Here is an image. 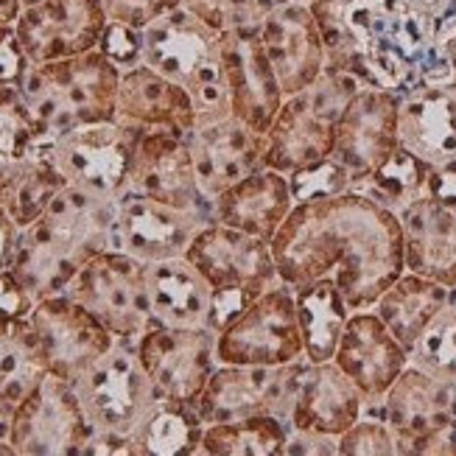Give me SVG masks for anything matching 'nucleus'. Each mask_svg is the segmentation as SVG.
I'll list each match as a JSON object with an SVG mask.
<instances>
[{
  "instance_id": "393cba45",
  "label": "nucleus",
  "mask_w": 456,
  "mask_h": 456,
  "mask_svg": "<svg viewBox=\"0 0 456 456\" xmlns=\"http://www.w3.org/2000/svg\"><path fill=\"white\" fill-rule=\"evenodd\" d=\"M398 222L403 230L406 272L456 289V208L420 193L398 213Z\"/></svg>"
},
{
  "instance_id": "a18cd8bd",
  "label": "nucleus",
  "mask_w": 456,
  "mask_h": 456,
  "mask_svg": "<svg viewBox=\"0 0 456 456\" xmlns=\"http://www.w3.org/2000/svg\"><path fill=\"white\" fill-rule=\"evenodd\" d=\"M286 456H339V437L308 428H289Z\"/></svg>"
},
{
  "instance_id": "6e6552de",
  "label": "nucleus",
  "mask_w": 456,
  "mask_h": 456,
  "mask_svg": "<svg viewBox=\"0 0 456 456\" xmlns=\"http://www.w3.org/2000/svg\"><path fill=\"white\" fill-rule=\"evenodd\" d=\"M65 294L85 305L115 339L137 342L154 325L146 264L121 249H104L90 257Z\"/></svg>"
},
{
  "instance_id": "9b49d317",
  "label": "nucleus",
  "mask_w": 456,
  "mask_h": 456,
  "mask_svg": "<svg viewBox=\"0 0 456 456\" xmlns=\"http://www.w3.org/2000/svg\"><path fill=\"white\" fill-rule=\"evenodd\" d=\"M93 426L73 381L48 372L14 409V456H85Z\"/></svg>"
},
{
  "instance_id": "2eb2a0df",
  "label": "nucleus",
  "mask_w": 456,
  "mask_h": 456,
  "mask_svg": "<svg viewBox=\"0 0 456 456\" xmlns=\"http://www.w3.org/2000/svg\"><path fill=\"white\" fill-rule=\"evenodd\" d=\"M398 107V93L364 85L336 118L330 160L339 163L353 176V183L372 174L401 146Z\"/></svg>"
},
{
  "instance_id": "1a4fd4ad",
  "label": "nucleus",
  "mask_w": 456,
  "mask_h": 456,
  "mask_svg": "<svg viewBox=\"0 0 456 456\" xmlns=\"http://www.w3.org/2000/svg\"><path fill=\"white\" fill-rule=\"evenodd\" d=\"M219 364L277 367L305 359L297 297L289 283H274L216 333Z\"/></svg>"
},
{
  "instance_id": "f8f14e48",
  "label": "nucleus",
  "mask_w": 456,
  "mask_h": 456,
  "mask_svg": "<svg viewBox=\"0 0 456 456\" xmlns=\"http://www.w3.org/2000/svg\"><path fill=\"white\" fill-rule=\"evenodd\" d=\"M137 129L118 121L78 126L51 143V160L68 185L98 196H118L126 188Z\"/></svg>"
},
{
  "instance_id": "a878e982",
  "label": "nucleus",
  "mask_w": 456,
  "mask_h": 456,
  "mask_svg": "<svg viewBox=\"0 0 456 456\" xmlns=\"http://www.w3.org/2000/svg\"><path fill=\"white\" fill-rule=\"evenodd\" d=\"M294 210L289 176L274 168H257L213 200V222L238 232L272 241Z\"/></svg>"
},
{
  "instance_id": "cd10ccee",
  "label": "nucleus",
  "mask_w": 456,
  "mask_h": 456,
  "mask_svg": "<svg viewBox=\"0 0 456 456\" xmlns=\"http://www.w3.org/2000/svg\"><path fill=\"white\" fill-rule=\"evenodd\" d=\"M398 141L428 166L456 160V90L453 85L420 87L401 95Z\"/></svg>"
},
{
  "instance_id": "58836bf2",
  "label": "nucleus",
  "mask_w": 456,
  "mask_h": 456,
  "mask_svg": "<svg viewBox=\"0 0 456 456\" xmlns=\"http://www.w3.org/2000/svg\"><path fill=\"white\" fill-rule=\"evenodd\" d=\"M183 6L216 34L261 28L264 17L274 9L272 0H183Z\"/></svg>"
},
{
  "instance_id": "aec40b11",
  "label": "nucleus",
  "mask_w": 456,
  "mask_h": 456,
  "mask_svg": "<svg viewBox=\"0 0 456 456\" xmlns=\"http://www.w3.org/2000/svg\"><path fill=\"white\" fill-rule=\"evenodd\" d=\"M185 141L193 157L196 183L208 202L238 180L264 168L266 134L255 132L235 115L196 124L185 134Z\"/></svg>"
},
{
  "instance_id": "412c9836",
  "label": "nucleus",
  "mask_w": 456,
  "mask_h": 456,
  "mask_svg": "<svg viewBox=\"0 0 456 456\" xmlns=\"http://www.w3.org/2000/svg\"><path fill=\"white\" fill-rule=\"evenodd\" d=\"M261 43L283 95L303 93L325 70V43L311 6L303 0L277 4L261 23Z\"/></svg>"
},
{
  "instance_id": "f704fd0d",
  "label": "nucleus",
  "mask_w": 456,
  "mask_h": 456,
  "mask_svg": "<svg viewBox=\"0 0 456 456\" xmlns=\"http://www.w3.org/2000/svg\"><path fill=\"white\" fill-rule=\"evenodd\" d=\"M45 375L48 364L28 316L0 322V398L17 406Z\"/></svg>"
},
{
  "instance_id": "f03ea898",
  "label": "nucleus",
  "mask_w": 456,
  "mask_h": 456,
  "mask_svg": "<svg viewBox=\"0 0 456 456\" xmlns=\"http://www.w3.org/2000/svg\"><path fill=\"white\" fill-rule=\"evenodd\" d=\"M118 196L65 185L39 219L14 232L6 266L34 300L65 294L90 257L112 247Z\"/></svg>"
},
{
  "instance_id": "f257e3e1",
  "label": "nucleus",
  "mask_w": 456,
  "mask_h": 456,
  "mask_svg": "<svg viewBox=\"0 0 456 456\" xmlns=\"http://www.w3.org/2000/svg\"><path fill=\"white\" fill-rule=\"evenodd\" d=\"M269 244L283 283L330 281L350 311L372 308L406 272L398 216L359 191L294 205Z\"/></svg>"
},
{
  "instance_id": "7c9ffc66",
  "label": "nucleus",
  "mask_w": 456,
  "mask_h": 456,
  "mask_svg": "<svg viewBox=\"0 0 456 456\" xmlns=\"http://www.w3.org/2000/svg\"><path fill=\"white\" fill-rule=\"evenodd\" d=\"M294 297H297V316H300L305 359L311 364L333 362L342 330L353 314L345 303L342 291L330 281H316L294 289Z\"/></svg>"
},
{
  "instance_id": "ddd939ff",
  "label": "nucleus",
  "mask_w": 456,
  "mask_h": 456,
  "mask_svg": "<svg viewBox=\"0 0 456 456\" xmlns=\"http://www.w3.org/2000/svg\"><path fill=\"white\" fill-rule=\"evenodd\" d=\"M213 222L210 210H183L149 196L121 191L115 202L112 247L143 264L168 261L188 252L191 241Z\"/></svg>"
},
{
  "instance_id": "39448f33",
  "label": "nucleus",
  "mask_w": 456,
  "mask_h": 456,
  "mask_svg": "<svg viewBox=\"0 0 456 456\" xmlns=\"http://www.w3.org/2000/svg\"><path fill=\"white\" fill-rule=\"evenodd\" d=\"M362 87V78L325 68L311 87L286 95L266 132L264 168L291 176L330 157L336 118Z\"/></svg>"
},
{
  "instance_id": "8fccbe9b",
  "label": "nucleus",
  "mask_w": 456,
  "mask_h": 456,
  "mask_svg": "<svg viewBox=\"0 0 456 456\" xmlns=\"http://www.w3.org/2000/svg\"><path fill=\"white\" fill-rule=\"evenodd\" d=\"M20 12H23V0H0V26H14Z\"/></svg>"
},
{
  "instance_id": "0eeeda50",
  "label": "nucleus",
  "mask_w": 456,
  "mask_h": 456,
  "mask_svg": "<svg viewBox=\"0 0 456 456\" xmlns=\"http://www.w3.org/2000/svg\"><path fill=\"white\" fill-rule=\"evenodd\" d=\"M73 389L93 431L126 434V437L141 431L157 401L163 398L141 364L137 345L126 339H115L102 359L73 381Z\"/></svg>"
},
{
  "instance_id": "9d476101",
  "label": "nucleus",
  "mask_w": 456,
  "mask_h": 456,
  "mask_svg": "<svg viewBox=\"0 0 456 456\" xmlns=\"http://www.w3.org/2000/svg\"><path fill=\"white\" fill-rule=\"evenodd\" d=\"M308 367V359L257 367V364H219L196 398V411L205 426L244 420L252 414H274L283 423L291 418L297 387Z\"/></svg>"
},
{
  "instance_id": "5701e85b",
  "label": "nucleus",
  "mask_w": 456,
  "mask_h": 456,
  "mask_svg": "<svg viewBox=\"0 0 456 456\" xmlns=\"http://www.w3.org/2000/svg\"><path fill=\"white\" fill-rule=\"evenodd\" d=\"M384 420L398 437V456H418V448L453 423L451 384L409 364L381 398Z\"/></svg>"
},
{
  "instance_id": "37998d69",
  "label": "nucleus",
  "mask_w": 456,
  "mask_h": 456,
  "mask_svg": "<svg viewBox=\"0 0 456 456\" xmlns=\"http://www.w3.org/2000/svg\"><path fill=\"white\" fill-rule=\"evenodd\" d=\"M34 305V294L20 283V277L9 266L0 269V322L26 320V316H31Z\"/></svg>"
},
{
  "instance_id": "c756f323",
  "label": "nucleus",
  "mask_w": 456,
  "mask_h": 456,
  "mask_svg": "<svg viewBox=\"0 0 456 456\" xmlns=\"http://www.w3.org/2000/svg\"><path fill=\"white\" fill-rule=\"evenodd\" d=\"M456 289H448L431 277L403 272L372 305V311L381 316V322L406 350L420 339L426 325L437 316L451 300Z\"/></svg>"
},
{
  "instance_id": "49530a36",
  "label": "nucleus",
  "mask_w": 456,
  "mask_h": 456,
  "mask_svg": "<svg viewBox=\"0 0 456 456\" xmlns=\"http://www.w3.org/2000/svg\"><path fill=\"white\" fill-rule=\"evenodd\" d=\"M423 193L434 196V200L448 208H456V160L445 166H434Z\"/></svg>"
},
{
  "instance_id": "4c0bfd02",
  "label": "nucleus",
  "mask_w": 456,
  "mask_h": 456,
  "mask_svg": "<svg viewBox=\"0 0 456 456\" xmlns=\"http://www.w3.org/2000/svg\"><path fill=\"white\" fill-rule=\"evenodd\" d=\"M409 364L431 372L445 384H456V294L411 345Z\"/></svg>"
},
{
  "instance_id": "79ce46f5",
  "label": "nucleus",
  "mask_w": 456,
  "mask_h": 456,
  "mask_svg": "<svg viewBox=\"0 0 456 456\" xmlns=\"http://www.w3.org/2000/svg\"><path fill=\"white\" fill-rule=\"evenodd\" d=\"M98 51L121 70L134 68L143 62V34H141V28H132L126 23L110 20L102 34V43H98Z\"/></svg>"
},
{
  "instance_id": "f3484780",
  "label": "nucleus",
  "mask_w": 456,
  "mask_h": 456,
  "mask_svg": "<svg viewBox=\"0 0 456 456\" xmlns=\"http://www.w3.org/2000/svg\"><path fill=\"white\" fill-rule=\"evenodd\" d=\"M110 23L102 0H39L17 17V37L31 65L98 48Z\"/></svg>"
},
{
  "instance_id": "dca6fc26",
  "label": "nucleus",
  "mask_w": 456,
  "mask_h": 456,
  "mask_svg": "<svg viewBox=\"0 0 456 456\" xmlns=\"http://www.w3.org/2000/svg\"><path fill=\"white\" fill-rule=\"evenodd\" d=\"M28 320L34 325L48 372L68 381H76L115 345V336L68 294L37 300Z\"/></svg>"
},
{
  "instance_id": "c03bdc74",
  "label": "nucleus",
  "mask_w": 456,
  "mask_h": 456,
  "mask_svg": "<svg viewBox=\"0 0 456 456\" xmlns=\"http://www.w3.org/2000/svg\"><path fill=\"white\" fill-rule=\"evenodd\" d=\"M31 68L14 26H0V85H20Z\"/></svg>"
},
{
  "instance_id": "c85d7f7f",
  "label": "nucleus",
  "mask_w": 456,
  "mask_h": 456,
  "mask_svg": "<svg viewBox=\"0 0 456 456\" xmlns=\"http://www.w3.org/2000/svg\"><path fill=\"white\" fill-rule=\"evenodd\" d=\"M146 281L154 325L213 330V289L185 255L146 264Z\"/></svg>"
},
{
  "instance_id": "72a5a7b5",
  "label": "nucleus",
  "mask_w": 456,
  "mask_h": 456,
  "mask_svg": "<svg viewBox=\"0 0 456 456\" xmlns=\"http://www.w3.org/2000/svg\"><path fill=\"white\" fill-rule=\"evenodd\" d=\"M289 423L274 414L210 423L202 431L200 456H286Z\"/></svg>"
},
{
  "instance_id": "6ab92c4d",
  "label": "nucleus",
  "mask_w": 456,
  "mask_h": 456,
  "mask_svg": "<svg viewBox=\"0 0 456 456\" xmlns=\"http://www.w3.org/2000/svg\"><path fill=\"white\" fill-rule=\"evenodd\" d=\"M222 73L230 95V112L255 132L266 134L286 95L264 51L261 28L222 34Z\"/></svg>"
},
{
  "instance_id": "4be33fe9",
  "label": "nucleus",
  "mask_w": 456,
  "mask_h": 456,
  "mask_svg": "<svg viewBox=\"0 0 456 456\" xmlns=\"http://www.w3.org/2000/svg\"><path fill=\"white\" fill-rule=\"evenodd\" d=\"M333 362L362 389L364 401H381L395 379L409 367V350L395 339L372 308L353 311Z\"/></svg>"
},
{
  "instance_id": "c9c22d12",
  "label": "nucleus",
  "mask_w": 456,
  "mask_h": 456,
  "mask_svg": "<svg viewBox=\"0 0 456 456\" xmlns=\"http://www.w3.org/2000/svg\"><path fill=\"white\" fill-rule=\"evenodd\" d=\"M431 168L434 166L420 160L418 154H411L409 149L398 146L372 174L355 180L350 185V191L364 193L375 205H381L384 210L398 216L423 193Z\"/></svg>"
},
{
  "instance_id": "09e8293b",
  "label": "nucleus",
  "mask_w": 456,
  "mask_h": 456,
  "mask_svg": "<svg viewBox=\"0 0 456 456\" xmlns=\"http://www.w3.org/2000/svg\"><path fill=\"white\" fill-rule=\"evenodd\" d=\"M14 232H17V227L9 222V216H6L4 210H0V269H4V266H6V261H9Z\"/></svg>"
},
{
  "instance_id": "423d86ee",
  "label": "nucleus",
  "mask_w": 456,
  "mask_h": 456,
  "mask_svg": "<svg viewBox=\"0 0 456 456\" xmlns=\"http://www.w3.org/2000/svg\"><path fill=\"white\" fill-rule=\"evenodd\" d=\"M188 261L213 289V330L219 333L266 289L281 283L272 244L210 222L193 238Z\"/></svg>"
},
{
  "instance_id": "3c124183",
  "label": "nucleus",
  "mask_w": 456,
  "mask_h": 456,
  "mask_svg": "<svg viewBox=\"0 0 456 456\" xmlns=\"http://www.w3.org/2000/svg\"><path fill=\"white\" fill-rule=\"evenodd\" d=\"M451 414H453V420H456V384H451Z\"/></svg>"
},
{
  "instance_id": "2f4dec72",
  "label": "nucleus",
  "mask_w": 456,
  "mask_h": 456,
  "mask_svg": "<svg viewBox=\"0 0 456 456\" xmlns=\"http://www.w3.org/2000/svg\"><path fill=\"white\" fill-rule=\"evenodd\" d=\"M65 185L68 183L56 171L48 149L43 154H37L26 166H20L12 176L0 183V210L9 216V222L17 230H23L48 210L53 196Z\"/></svg>"
},
{
  "instance_id": "603ef678",
  "label": "nucleus",
  "mask_w": 456,
  "mask_h": 456,
  "mask_svg": "<svg viewBox=\"0 0 456 456\" xmlns=\"http://www.w3.org/2000/svg\"><path fill=\"white\" fill-rule=\"evenodd\" d=\"M34 4H39V0H23V9H26V6H34Z\"/></svg>"
},
{
  "instance_id": "b1692460",
  "label": "nucleus",
  "mask_w": 456,
  "mask_h": 456,
  "mask_svg": "<svg viewBox=\"0 0 456 456\" xmlns=\"http://www.w3.org/2000/svg\"><path fill=\"white\" fill-rule=\"evenodd\" d=\"M115 121L137 132L171 129L185 137L196 126V107L183 85L141 62L121 70Z\"/></svg>"
},
{
  "instance_id": "bb28decb",
  "label": "nucleus",
  "mask_w": 456,
  "mask_h": 456,
  "mask_svg": "<svg viewBox=\"0 0 456 456\" xmlns=\"http://www.w3.org/2000/svg\"><path fill=\"white\" fill-rule=\"evenodd\" d=\"M364 414V395L336 362L305 367L297 398L291 406L289 428H308L342 437V434Z\"/></svg>"
},
{
  "instance_id": "5fc2aeb1",
  "label": "nucleus",
  "mask_w": 456,
  "mask_h": 456,
  "mask_svg": "<svg viewBox=\"0 0 456 456\" xmlns=\"http://www.w3.org/2000/svg\"><path fill=\"white\" fill-rule=\"evenodd\" d=\"M453 90H456V73H453Z\"/></svg>"
},
{
  "instance_id": "864d4df0",
  "label": "nucleus",
  "mask_w": 456,
  "mask_h": 456,
  "mask_svg": "<svg viewBox=\"0 0 456 456\" xmlns=\"http://www.w3.org/2000/svg\"><path fill=\"white\" fill-rule=\"evenodd\" d=\"M272 4L277 6V4H286V0H272ZM303 4H311V0H303Z\"/></svg>"
},
{
  "instance_id": "e433bc0d",
  "label": "nucleus",
  "mask_w": 456,
  "mask_h": 456,
  "mask_svg": "<svg viewBox=\"0 0 456 456\" xmlns=\"http://www.w3.org/2000/svg\"><path fill=\"white\" fill-rule=\"evenodd\" d=\"M205 423L193 403L160 398L134 440L143 456H200Z\"/></svg>"
},
{
  "instance_id": "a19ab883",
  "label": "nucleus",
  "mask_w": 456,
  "mask_h": 456,
  "mask_svg": "<svg viewBox=\"0 0 456 456\" xmlns=\"http://www.w3.org/2000/svg\"><path fill=\"white\" fill-rule=\"evenodd\" d=\"M339 456H398V437L379 414H362L339 437Z\"/></svg>"
},
{
  "instance_id": "473e14b6",
  "label": "nucleus",
  "mask_w": 456,
  "mask_h": 456,
  "mask_svg": "<svg viewBox=\"0 0 456 456\" xmlns=\"http://www.w3.org/2000/svg\"><path fill=\"white\" fill-rule=\"evenodd\" d=\"M51 143L53 137L39 126L20 85H0V183Z\"/></svg>"
},
{
  "instance_id": "20e7f679",
  "label": "nucleus",
  "mask_w": 456,
  "mask_h": 456,
  "mask_svg": "<svg viewBox=\"0 0 456 456\" xmlns=\"http://www.w3.org/2000/svg\"><path fill=\"white\" fill-rule=\"evenodd\" d=\"M143 62L183 85L196 107V124L232 115L222 73V34L185 6L157 17L143 31Z\"/></svg>"
},
{
  "instance_id": "ea45409f",
  "label": "nucleus",
  "mask_w": 456,
  "mask_h": 456,
  "mask_svg": "<svg viewBox=\"0 0 456 456\" xmlns=\"http://www.w3.org/2000/svg\"><path fill=\"white\" fill-rule=\"evenodd\" d=\"M289 185H291L294 205H300V202H314V200H330V196L350 191L353 176L336 160L325 157V160L291 174Z\"/></svg>"
},
{
  "instance_id": "7ed1b4c3",
  "label": "nucleus",
  "mask_w": 456,
  "mask_h": 456,
  "mask_svg": "<svg viewBox=\"0 0 456 456\" xmlns=\"http://www.w3.org/2000/svg\"><path fill=\"white\" fill-rule=\"evenodd\" d=\"M121 68L93 48L87 53L31 65L20 82L31 112L53 141L78 126L115 121Z\"/></svg>"
},
{
  "instance_id": "de8ad7c7",
  "label": "nucleus",
  "mask_w": 456,
  "mask_h": 456,
  "mask_svg": "<svg viewBox=\"0 0 456 456\" xmlns=\"http://www.w3.org/2000/svg\"><path fill=\"white\" fill-rule=\"evenodd\" d=\"M14 403L0 398V456H14L12 448V428H14Z\"/></svg>"
},
{
  "instance_id": "a211bd4d",
  "label": "nucleus",
  "mask_w": 456,
  "mask_h": 456,
  "mask_svg": "<svg viewBox=\"0 0 456 456\" xmlns=\"http://www.w3.org/2000/svg\"><path fill=\"white\" fill-rule=\"evenodd\" d=\"M124 191L141 193L183 210L213 213V202L205 200L200 183H196L188 141L171 129H143L137 134Z\"/></svg>"
},
{
  "instance_id": "4468645a",
  "label": "nucleus",
  "mask_w": 456,
  "mask_h": 456,
  "mask_svg": "<svg viewBox=\"0 0 456 456\" xmlns=\"http://www.w3.org/2000/svg\"><path fill=\"white\" fill-rule=\"evenodd\" d=\"M134 345L151 384L168 401L196 406V398L219 367L216 330L210 328L151 325Z\"/></svg>"
}]
</instances>
